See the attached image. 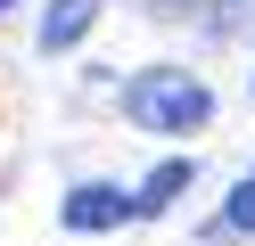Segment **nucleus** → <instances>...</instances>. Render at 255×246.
Returning <instances> with one entry per match:
<instances>
[{
    "label": "nucleus",
    "mask_w": 255,
    "mask_h": 246,
    "mask_svg": "<svg viewBox=\"0 0 255 246\" xmlns=\"http://www.w3.org/2000/svg\"><path fill=\"white\" fill-rule=\"evenodd\" d=\"M8 8H17V0H0V16H8Z\"/></svg>",
    "instance_id": "423d86ee"
},
{
    "label": "nucleus",
    "mask_w": 255,
    "mask_h": 246,
    "mask_svg": "<svg viewBox=\"0 0 255 246\" xmlns=\"http://www.w3.org/2000/svg\"><path fill=\"white\" fill-rule=\"evenodd\" d=\"M124 115H132V131H206L214 90L189 66H148V74L124 82Z\"/></svg>",
    "instance_id": "f257e3e1"
},
{
    "label": "nucleus",
    "mask_w": 255,
    "mask_h": 246,
    "mask_svg": "<svg viewBox=\"0 0 255 246\" xmlns=\"http://www.w3.org/2000/svg\"><path fill=\"white\" fill-rule=\"evenodd\" d=\"M206 238H255V172L239 180L231 197H222V213L206 222Z\"/></svg>",
    "instance_id": "39448f33"
},
{
    "label": "nucleus",
    "mask_w": 255,
    "mask_h": 246,
    "mask_svg": "<svg viewBox=\"0 0 255 246\" xmlns=\"http://www.w3.org/2000/svg\"><path fill=\"white\" fill-rule=\"evenodd\" d=\"M189 180H198V164H189V156H173V164H156V172H148V180L132 189V205H140V213L156 222V213H173V197H181Z\"/></svg>",
    "instance_id": "20e7f679"
},
{
    "label": "nucleus",
    "mask_w": 255,
    "mask_h": 246,
    "mask_svg": "<svg viewBox=\"0 0 255 246\" xmlns=\"http://www.w3.org/2000/svg\"><path fill=\"white\" fill-rule=\"evenodd\" d=\"M247 90H255V74H247Z\"/></svg>",
    "instance_id": "0eeeda50"
},
{
    "label": "nucleus",
    "mask_w": 255,
    "mask_h": 246,
    "mask_svg": "<svg viewBox=\"0 0 255 246\" xmlns=\"http://www.w3.org/2000/svg\"><path fill=\"white\" fill-rule=\"evenodd\" d=\"M58 222H66L74 238H107V230L140 222V205H132V189H116V180H83V189L58 205Z\"/></svg>",
    "instance_id": "f03ea898"
},
{
    "label": "nucleus",
    "mask_w": 255,
    "mask_h": 246,
    "mask_svg": "<svg viewBox=\"0 0 255 246\" xmlns=\"http://www.w3.org/2000/svg\"><path fill=\"white\" fill-rule=\"evenodd\" d=\"M99 8H107V0H41V49H50V58L83 49L91 25H99Z\"/></svg>",
    "instance_id": "7ed1b4c3"
}]
</instances>
